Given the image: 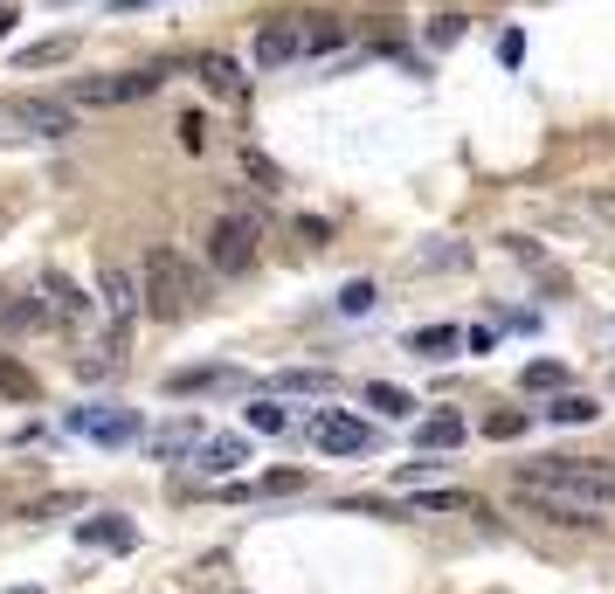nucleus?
Here are the masks:
<instances>
[{"label":"nucleus","instance_id":"4c0bfd02","mask_svg":"<svg viewBox=\"0 0 615 594\" xmlns=\"http://www.w3.org/2000/svg\"><path fill=\"white\" fill-rule=\"evenodd\" d=\"M463 346H471V352H491L498 332H491V325H471V332H463Z\"/></svg>","mask_w":615,"mask_h":594},{"label":"nucleus","instance_id":"58836bf2","mask_svg":"<svg viewBox=\"0 0 615 594\" xmlns=\"http://www.w3.org/2000/svg\"><path fill=\"white\" fill-rule=\"evenodd\" d=\"M297 485H305V470H270L264 477V491H297Z\"/></svg>","mask_w":615,"mask_h":594},{"label":"nucleus","instance_id":"72a5a7b5","mask_svg":"<svg viewBox=\"0 0 615 594\" xmlns=\"http://www.w3.org/2000/svg\"><path fill=\"white\" fill-rule=\"evenodd\" d=\"M297 235L319 249V243H332V221H325V215H297Z\"/></svg>","mask_w":615,"mask_h":594},{"label":"nucleus","instance_id":"c85d7f7f","mask_svg":"<svg viewBox=\"0 0 615 594\" xmlns=\"http://www.w3.org/2000/svg\"><path fill=\"white\" fill-rule=\"evenodd\" d=\"M526 429H533V415H518V408H491V415H484V436H491V442H512Z\"/></svg>","mask_w":615,"mask_h":594},{"label":"nucleus","instance_id":"412c9836","mask_svg":"<svg viewBox=\"0 0 615 594\" xmlns=\"http://www.w3.org/2000/svg\"><path fill=\"white\" fill-rule=\"evenodd\" d=\"M415 442H422L428 456H436V450H457V442H463V415H457V408H450V415H428L422 429H415Z\"/></svg>","mask_w":615,"mask_h":594},{"label":"nucleus","instance_id":"5701e85b","mask_svg":"<svg viewBox=\"0 0 615 594\" xmlns=\"http://www.w3.org/2000/svg\"><path fill=\"white\" fill-rule=\"evenodd\" d=\"M235 380L229 366H180V374H166V395H201V387H221Z\"/></svg>","mask_w":615,"mask_h":594},{"label":"nucleus","instance_id":"20e7f679","mask_svg":"<svg viewBox=\"0 0 615 594\" xmlns=\"http://www.w3.org/2000/svg\"><path fill=\"white\" fill-rule=\"evenodd\" d=\"M256 243H264V229H256L249 215H221L215 229H208V263L221 276H242V270L256 263Z\"/></svg>","mask_w":615,"mask_h":594},{"label":"nucleus","instance_id":"c03bdc74","mask_svg":"<svg viewBox=\"0 0 615 594\" xmlns=\"http://www.w3.org/2000/svg\"><path fill=\"white\" fill-rule=\"evenodd\" d=\"M0 132H8V118H0Z\"/></svg>","mask_w":615,"mask_h":594},{"label":"nucleus","instance_id":"f257e3e1","mask_svg":"<svg viewBox=\"0 0 615 594\" xmlns=\"http://www.w3.org/2000/svg\"><path fill=\"white\" fill-rule=\"evenodd\" d=\"M518 491H553V498H574V505H588V512H615V463L547 456V463H526V470H518Z\"/></svg>","mask_w":615,"mask_h":594},{"label":"nucleus","instance_id":"a18cd8bd","mask_svg":"<svg viewBox=\"0 0 615 594\" xmlns=\"http://www.w3.org/2000/svg\"><path fill=\"white\" fill-rule=\"evenodd\" d=\"M55 8H63V0H55Z\"/></svg>","mask_w":615,"mask_h":594},{"label":"nucleus","instance_id":"a19ab883","mask_svg":"<svg viewBox=\"0 0 615 594\" xmlns=\"http://www.w3.org/2000/svg\"><path fill=\"white\" fill-rule=\"evenodd\" d=\"M14 28V0H0V35H8Z\"/></svg>","mask_w":615,"mask_h":594},{"label":"nucleus","instance_id":"39448f33","mask_svg":"<svg viewBox=\"0 0 615 594\" xmlns=\"http://www.w3.org/2000/svg\"><path fill=\"white\" fill-rule=\"evenodd\" d=\"M159 90V69H132V77H77L69 83V104H132V98H153Z\"/></svg>","mask_w":615,"mask_h":594},{"label":"nucleus","instance_id":"bb28decb","mask_svg":"<svg viewBox=\"0 0 615 594\" xmlns=\"http://www.w3.org/2000/svg\"><path fill=\"white\" fill-rule=\"evenodd\" d=\"M0 395L8 401H35V374L14 360V352H0Z\"/></svg>","mask_w":615,"mask_h":594},{"label":"nucleus","instance_id":"aec40b11","mask_svg":"<svg viewBox=\"0 0 615 594\" xmlns=\"http://www.w3.org/2000/svg\"><path fill=\"white\" fill-rule=\"evenodd\" d=\"M594 415H602V401H594V395H553V401H547V422H553V429H561V422H567V429H581V422H594Z\"/></svg>","mask_w":615,"mask_h":594},{"label":"nucleus","instance_id":"ea45409f","mask_svg":"<svg viewBox=\"0 0 615 594\" xmlns=\"http://www.w3.org/2000/svg\"><path fill=\"white\" fill-rule=\"evenodd\" d=\"M594 215H602V221H615V194H594Z\"/></svg>","mask_w":615,"mask_h":594},{"label":"nucleus","instance_id":"2eb2a0df","mask_svg":"<svg viewBox=\"0 0 615 594\" xmlns=\"http://www.w3.org/2000/svg\"><path fill=\"white\" fill-rule=\"evenodd\" d=\"M42 297H49V311H63L69 325H77V319H90V297H84L77 284H69L63 270H49V276H42Z\"/></svg>","mask_w":615,"mask_h":594},{"label":"nucleus","instance_id":"473e14b6","mask_svg":"<svg viewBox=\"0 0 615 594\" xmlns=\"http://www.w3.org/2000/svg\"><path fill=\"white\" fill-rule=\"evenodd\" d=\"M180 145H188V153H201V145H208V125H201V111H180Z\"/></svg>","mask_w":615,"mask_h":594},{"label":"nucleus","instance_id":"9b49d317","mask_svg":"<svg viewBox=\"0 0 615 594\" xmlns=\"http://www.w3.org/2000/svg\"><path fill=\"white\" fill-rule=\"evenodd\" d=\"M297 49H305V35H297V28H284V22H264V28H256V63H264V69L291 63Z\"/></svg>","mask_w":615,"mask_h":594},{"label":"nucleus","instance_id":"7c9ffc66","mask_svg":"<svg viewBox=\"0 0 615 594\" xmlns=\"http://www.w3.org/2000/svg\"><path fill=\"white\" fill-rule=\"evenodd\" d=\"M374 297H381V290L360 276V284H346V290H339V311H346V319H360V311H374Z\"/></svg>","mask_w":615,"mask_h":594},{"label":"nucleus","instance_id":"dca6fc26","mask_svg":"<svg viewBox=\"0 0 615 594\" xmlns=\"http://www.w3.org/2000/svg\"><path fill=\"white\" fill-rule=\"evenodd\" d=\"M77 540H84V546H118V553H132V546H139V532L125 526V518H84Z\"/></svg>","mask_w":615,"mask_h":594},{"label":"nucleus","instance_id":"393cba45","mask_svg":"<svg viewBox=\"0 0 615 594\" xmlns=\"http://www.w3.org/2000/svg\"><path fill=\"white\" fill-rule=\"evenodd\" d=\"M277 395H332V374L325 366H291V374H277Z\"/></svg>","mask_w":615,"mask_h":594},{"label":"nucleus","instance_id":"0eeeda50","mask_svg":"<svg viewBox=\"0 0 615 594\" xmlns=\"http://www.w3.org/2000/svg\"><path fill=\"white\" fill-rule=\"evenodd\" d=\"M518 505H526L533 518H547V526H561V532H594V526H602L588 505H574V498H553V491H518Z\"/></svg>","mask_w":615,"mask_h":594},{"label":"nucleus","instance_id":"f03ea898","mask_svg":"<svg viewBox=\"0 0 615 594\" xmlns=\"http://www.w3.org/2000/svg\"><path fill=\"white\" fill-rule=\"evenodd\" d=\"M188 297H201V276L180 263L174 249H145V270H139V311L159 325H174L188 311Z\"/></svg>","mask_w":615,"mask_h":594},{"label":"nucleus","instance_id":"4be33fe9","mask_svg":"<svg viewBox=\"0 0 615 594\" xmlns=\"http://www.w3.org/2000/svg\"><path fill=\"white\" fill-rule=\"evenodd\" d=\"M35 325H42V305H35V297L0 290V332H35Z\"/></svg>","mask_w":615,"mask_h":594},{"label":"nucleus","instance_id":"7ed1b4c3","mask_svg":"<svg viewBox=\"0 0 615 594\" xmlns=\"http://www.w3.org/2000/svg\"><path fill=\"white\" fill-rule=\"evenodd\" d=\"M0 118H8L14 132H28V139H69L77 132V104L69 98H8Z\"/></svg>","mask_w":615,"mask_h":594},{"label":"nucleus","instance_id":"6ab92c4d","mask_svg":"<svg viewBox=\"0 0 615 594\" xmlns=\"http://www.w3.org/2000/svg\"><path fill=\"white\" fill-rule=\"evenodd\" d=\"M457 346H463V325H422L415 339H408V352H415V360H450Z\"/></svg>","mask_w":615,"mask_h":594},{"label":"nucleus","instance_id":"6e6552de","mask_svg":"<svg viewBox=\"0 0 615 594\" xmlns=\"http://www.w3.org/2000/svg\"><path fill=\"white\" fill-rule=\"evenodd\" d=\"M69 429H84L98 442H132L139 436V415H132V408H69Z\"/></svg>","mask_w":615,"mask_h":594},{"label":"nucleus","instance_id":"e433bc0d","mask_svg":"<svg viewBox=\"0 0 615 594\" xmlns=\"http://www.w3.org/2000/svg\"><path fill=\"white\" fill-rule=\"evenodd\" d=\"M518 55H526V35H518V28L498 35V63H518Z\"/></svg>","mask_w":615,"mask_h":594},{"label":"nucleus","instance_id":"c756f323","mask_svg":"<svg viewBox=\"0 0 615 594\" xmlns=\"http://www.w3.org/2000/svg\"><path fill=\"white\" fill-rule=\"evenodd\" d=\"M443 470H450V463L415 456V463H401V470H395V485H408V491H415V485H428V477H443Z\"/></svg>","mask_w":615,"mask_h":594},{"label":"nucleus","instance_id":"9d476101","mask_svg":"<svg viewBox=\"0 0 615 594\" xmlns=\"http://www.w3.org/2000/svg\"><path fill=\"white\" fill-rule=\"evenodd\" d=\"M505 256H512L518 270H533V276H539V284H547V290H567V276H561V270L547 263V249H539L533 235H505Z\"/></svg>","mask_w":615,"mask_h":594},{"label":"nucleus","instance_id":"4468645a","mask_svg":"<svg viewBox=\"0 0 615 594\" xmlns=\"http://www.w3.org/2000/svg\"><path fill=\"white\" fill-rule=\"evenodd\" d=\"M235 166H242V180H249L256 194H284V166H277L270 153H256V145H242V153H235Z\"/></svg>","mask_w":615,"mask_h":594},{"label":"nucleus","instance_id":"a878e982","mask_svg":"<svg viewBox=\"0 0 615 594\" xmlns=\"http://www.w3.org/2000/svg\"><path fill=\"white\" fill-rule=\"evenodd\" d=\"M69 49H77L69 35H42V42H28L22 55H14V63H22V69H49V63H63Z\"/></svg>","mask_w":615,"mask_h":594},{"label":"nucleus","instance_id":"cd10ccee","mask_svg":"<svg viewBox=\"0 0 615 594\" xmlns=\"http://www.w3.org/2000/svg\"><path fill=\"white\" fill-rule=\"evenodd\" d=\"M249 429L256 436H284L291 429V408L284 401H249Z\"/></svg>","mask_w":615,"mask_h":594},{"label":"nucleus","instance_id":"b1692460","mask_svg":"<svg viewBox=\"0 0 615 594\" xmlns=\"http://www.w3.org/2000/svg\"><path fill=\"white\" fill-rule=\"evenodd\" d=\"M518 387H526V395H561V387H567V366H561V360H526Z\"/></svg>","mask_w":615,"mask_h":594},{"label":"nucleus","instance_id":"423d86ee","mask_svg":"<svg viewBox=\"0 0 615 594\" xmlns=\"http://www.w3.org/2000/svg\"><path fill=\"white\" fill-rule=\"evenodd\" d=\"M311 442H319L325 456H360V450H374V429H367L360 415H346V408H319V415H311Z\"/></svg>","mask_w":615,"mask_h":594},{"label":"nucleus","instance_id":"37998d69","mask_svg":"<svg viewBox=\"0 0 615 594\" xmlns=\"http://www.w3.org/2000/svg\"><path fill=\"white\" fill-rule=\"evenodd\" d=\"M118 8H145V0H118Z\"/></svg>","mask_w":615,"mask_h":594},{"label":"nucleus","instance_id":"79ce46f5","mask_svg":"<svg viewBox=\"0 0 615 594\" xmlns=\"http://www.w3.org/2000/svg\"><path fill=\"white\" fill-rule=\"evenodd\" d=\"M8 594H42V587H8Z\"/></svg>","mask_w":615,"mask_h":594},{"label":"nucleus","instance_id":"f8f14e48","mask_svg":"<svg viewBox=\"0 0 615 594\" xmlns=\"http://www.w3.org/2000/svg\"><path fill=\"white\" fill-rule=\"evenodd\" d=\"M194 77L208 83L215 98H235V90H242V69H235V63H229L221 49H201V55H194Z\"/></svg>","mask_w":615,"mask_h":594},{"label":"nucleus","instance_id":"1a4fd4ad","mask_svg":"<svg viewBox=\"0 0 615 594\" xmlns=\"http://www.w3.org/2000/svg\"><path fill=\"white\" fill-rule=\"evenodd\" d=\"M104 305L118 311V332H111V352H125V325H132V311H139V276H125L118 263L104 270Z\"/></svg>","mask_w":615,"mask_h":594},{"label":"nucleus","instance_id":"ddd939ff","mask_svg":"<svg viewBox=\"0 0 615 594\" xmlns=\"http://www.w3.org/2000/svg\"><path fill=\"white\" fill-rule=\"evenodd\" d=\"M408 505H415V512H428V518H443V512H471V518H477V512H484L477 498H471V491H457V485H428V491H415V498H408Z\"/></svg>","mask_w":615,"mask_h":594},{"label":"nucleus","instance_id":"c9c22d12","mask_svg":"<svg viewBox=\"0 0 615 594\" xmlns=\"http://www.w3.org/2000/svg\"><path fill=\"white\" fill-rule=\"evenodd\" d=\"M332 42H346V28H339V22H319V28L305 35V49H332Z\"/></svg>","mask_w":615,"mask_h":594},{"label":"nucleus","instance_id":"a211bd4d","mask_svg":"<svg viewBox=\"0 0 615 594\" xmlns=\"http://www.w3.org/2000/svg\"><path fill=\"white\" fill-rule=\"evenodd\" d=\"M367 408H374V415H387V422H408V415H415V395H408V387H395V380H367Z\"/></svg>","mask_w":615,"mask_h":594},{"label":"nucleus","instance_id":"f704fd0d","mask_svg":"<svg viewBox=\"0 0 615 594\" xmlns=\"http://www.w3.org/2000/svg\"><path fill=\"white\" fill-rule=\"evenodd\" d=\"M180 450H194V429H188V422H180V429H166V436H159V456H180Z\"/></svg>","mask_w":615,"mask_h":594},{"label":"nucleus","instance_id":"f3484780","mask_svg":"<svg viewBox=\"0 0 615 594\" xmlns=\"http://www.w3.org/2000/svg\"><path fill=\"white\" fill-rule=\"evenodd\" d=\"M235 463H249V442H242V436H215V442H201V470H208V477H229Z\"/></svg>","mask_w":615,"mask_h":594},{"label":"nucleus","instance_id":"2f4dec72","mask_svg":"<svg viewBox=\"0 0 615 594\" xmlns=\"http://www.w3.org/2000/svg\"><path fill=\"white\" fill-rule=\"evenodd\" d=\"M463 42V14H443V22H428V49H457Z\"/></svg>","mask_w":615,"mask_h":594}]
</instances>
